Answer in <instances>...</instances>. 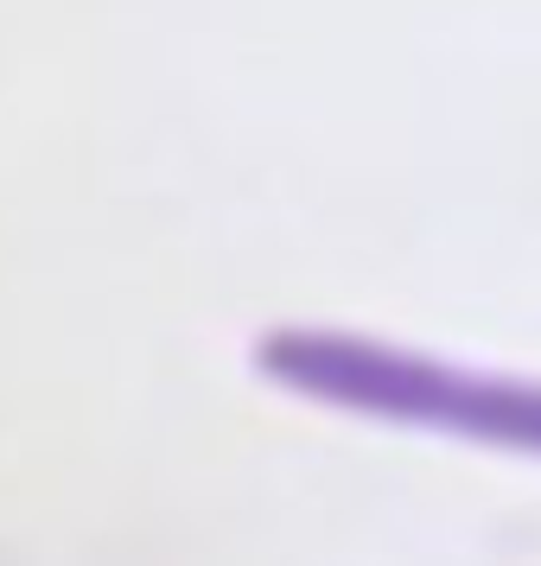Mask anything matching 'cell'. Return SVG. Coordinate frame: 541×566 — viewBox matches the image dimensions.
Returning <instances> with one entry per match:
<instances>
[{
  "label": "cell",
  "instance_id": "1",
  "mask_svg": "<svg viewBox=\"0 0 541 566\" xmlns=\"http://www.w3.org/2000/svg\"><path fill=\"white\" fill-rule=\"evenodd\" d=\"M261 369L281 388H300L312 401H332L376 420H414L446 427L478 446L541 452V382L510 376H471L420 350H388L370 337L337 332H274L261 337Z\"/></svg>",
  "mask_w": 541,
  "mask_h": 566
}]
</instances>
